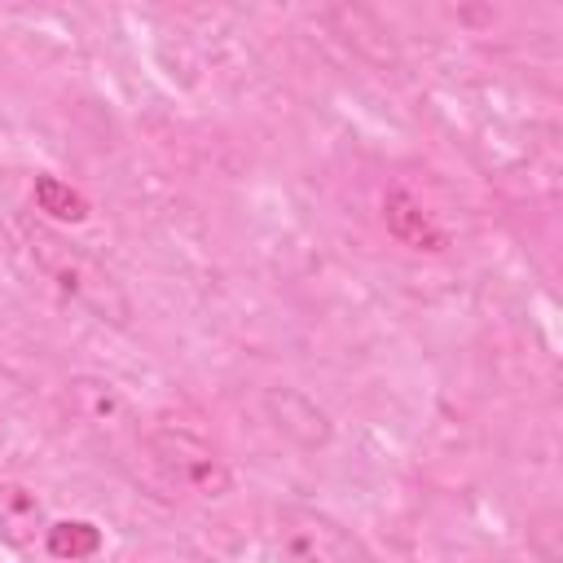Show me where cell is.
<instances>
[{
	"instance_id": "7",
	"label": "cell",
	"mask_w": 563,
	"mask_h": 563,
	"mask_svg": "<svg viewBox=\"0 0 563 563\" xmlns=\"http://www.w3.org/2000/svg\"><path fill=\"white\" fill-rule=\"evenodd\" d=\"M44 501L26 488V484H0V541L13 545V550H26L35 545V537L44 541Z\"/></svg>"
},
{
	"instance_id": "3",
	"label": "cell",
	"mask_w": 563,
	"mask_h": 563,
	"mask_svg": "<svg viewBox=\"0 0 563 563\" xmlns=\"http://www.w3.org/2000/svg\"><path fill=\"white\" fill-rule=\"evenodd\" d=\"M145 449L154 457V466L167 475V484L185 488V493H198L207 501H220L233 493V471L229 462L194 431L185 427H158L145 435Z\"/></svg>"
},
{
	"instance_id": "4",
	"label": "cell",
	"mask_w": 563,
	"mask_h": 563,
	"mask_svg": "<svg viewBox=\"0 0 563 563\" xmlns=\"http://www.w3.org/2000/svg\"><path fill=\"white\" fill-rule=\"evenodd\" d=\"M264 413H268V422H273L282 435H290L299 449H321V444H330V435H334L330 413H325L308 391H299V387H268V391H264Z\"/></svg>"
},
{
	"instance_id": "5",
	"label": "cell",
	"mask_w": 563,
	"mask_h": 563,
	"mask_svg": "<svg viewBox=\"0 0 563 563\" xmlns=\"http://www.w3.org/2000/svg\"><path fill=\"white\" fill-rule=\"evenodd\" d=\"M383 224L409 251H444L449 246V233L435 224V216L409 189H387L383 194Z\"/></svg>"
},
{
	"instance_id": "6",
	"label": "cell",
	"mask_w": 563,
	"mask_h": 563,
	"mask_svg": "<svg viewBox=\"0 0 563 563\" xmlns=\"http://www.w3.org/2000/svg\"><path fill=\"white\" fill-rule=\"evenodd\" d=\"M66 387H70L75 413H79L88 427H97V431H106V435H119V431L132 427V405L123 400V391H119L114 383L92 378V374H79V378H70Z\"/></svg>"
},
{
	"instance_id": "9",
	"label": "cell",
	"mask_w": 563,
	"mask_h": 563,
	"mask_svg": "<svg viewBox=\"0 0 563 563\" xmlns=\"http://www.w3.org/2000/svg\"><path fill=\"white\" fill-rule=\"evenodd\" d=\"M31 198H35V211H44L48 220H70V224L88 220V198L57 176H35Z\"/></svg>"
},
{
	"instance_id": "1",
	"label": "cell",
	"mask_w": 563,
	"mask_h": 563,
	"mask_svg": "<svg viewBox=\"0 0 563 563\" xmlns=\"http://www.w3.org/2000/svg\"><path fill=\"white\" fill-rule=\"evenodd\" d=\"M22 242H26L31 260H35V268H40L70 303H79L88 317H97V321H106V325H128V321H132V299H128V290L119 286V277H114L97 255H88L84 246H75L70 238H62L57 229L35 224V220L22 224Z\"/></svg>"
},
{
	"instance_id": "8",
	"label": "cell",
	"mask_w": 563,
	"mask_h": 563,
	"mask_svg": "<svg viewBox=\"0 0 563 563\" xmlns=\"http://www.w3.org/2000/svg\"><path fill=\"white\" fill-rule=\"evenodd\" d=\"M101 545H106V537L92 519H53L44 528V550L57 563H88L101 554Z\"/></svg>"
},
{
	"instance_id": "2",
	"label": "cell",
	"mask_w": 563,
	"mask_h": 563,
	"mask_svg": "<svg viewBox=\"0 0 563 563\" xmlns=\"http://www.w3.org/2000/svg\"><path fill=\"white\" fill-rule=\"evenodd\" d=\"M273 541L286 563H378L361 532L317 506H277Z\"/></svg>"
}]
</instances>
